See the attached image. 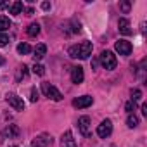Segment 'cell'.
<instances>
[{
	"instance_id": "obj_4",
	"label": "cell",
	"mask_w": 147,
	"mask_h": 147,
	"mask_svg": "<svg viewBox=\"0 0 147 147\" xmlns=\"http://www.w3.org/2000/svg\"><path fill=\"white\" fill-rule=\"evenodd\" d=\"M111 131H113V123H111V119H104V121L97 126V135H99L100 138L109 137Z\"/></svg>"
},
{
	"instance_id": "obj_2",
	"label": "cell",
	"mask_w": 147,
	"mask_h": 147,
	"mask_svg": "<svg viewBox=\"0 0 147 147\" xmlns=\"http://www.w3.org/2000/svg\"><path fill=\"white\" fill-rule=\"evenodd\" d=\"M99 61H100V64H102L104 69H114L116 64H118V59H116V55L111 50H104L99 55Z\"/></svg>"
},
{
	"instance_id": "obj_27",
	"label": "cell",
	"mask_w": 147,
	"mask_h": 147,
	"mask_svg": "<svg viewBox=\"0 0 147 147\" xmlns=\"http://www.w3.org/2000/svg\"><path fill=\"white\" fill-rule=\"evenodd\" d=\"M142 114L147 116V104H142Z\"/></svg>"
},
{
	"instance_id": "obj_1",
	"label": "cell",
	"mask_w": 147,
	"mask_h": 147,
	"mask_svg": "<svg viewBox=\"0 0 147 147\" xmlns=\"http://www.w3.org/2000/svg\"><path fill=\"white\" fill-rule=\"evenodd\" d=\"M92 43L90 42H82L78 45H71L67 54L73 57V59H87L90 54H92Z\"/></svg>"
},
{
	"instance_id": "obj_31",
	"label": "cell",
	"mask_w": 147,
	"mask_h": 147,
	"mask_svg": "<svg viewBox=\"0 0 147 147\" xmlns=\"http://www.w3.org/2000/svg\"><path fill=\"white\" fill-rule=\"evenodd\" d=\"M11 147H18V145H11Z\"/></svg>"
},
{
	"instance_id": "obj_11",
	"label": "cell",
	"mask_w": 147,
	"mask_h": 147,
	"mask_svg": "<svg viewBox=\"0 0 147 147\" xmlns=\"http://www.w3.org/2000/svg\"><path fill=\"white\" fill-rule=\"evenodd\" d=\"M61 145H62V147H78L76 142H75V138H73V133H71L69 130L62 135V138H61Z\"/></svg>"
},
{
	"instance_id": "obj_3",
	"label": "cell",
	"mask_w": 147,
	"mask_h": 147,
	"mask_svg": "<svg viewBox=\"0 0 147 147\" xmlns=\"http://www.w3.org/2000/svg\"><path fill=\"white\" fill-rule=\"evenodd\" d=\"M42 90H43V94H45L49 99H52V100H61V99H62V94H61L54 85H50V83H47V82L42 83Z\"/></svg>"
},
{
	"instance_id": "obj_18",
	"label": "cell",
	"mask_w": 147,
	"mask_h": 147,
	"mask_svg": "<svg viewBox=\"0 0 147 147\" xmlns=\"http://www.w3.org/2000/svg\"><path fill=\"white\" fill-rule=\"evenodd\" d=\"M126 125H128L130 128H135V126L138 125V118H137L135 114H128V118H126Z\"/></svg>"
},
{
	"instance_id": "obj_8",
	"label": "cell",
	"mask_w": 147,
	"mask_h": 147,
	"mask_svg": "<svg viewBox=\"0 0 147 147\" xmlns=\"http://www.w3.org/2000/svg\"><path fill=\"white\" fill-rule=\"evenodd\" d=\"M83 78H85V75H83V67L82 66H75V67H71V82L73 83H82L83 82Z\"/></svg>"
},
{
	"instance_id": "obj_20",
	"label": "cell",
	"mask_w": 147,
	"mask_h": 147,
	"mask_svg": "<svg viewBox=\"0 0 147 147\" xmlns=\"http://www.w3.org/2000/svg\"><path fill=\"white\" fill-rule=\"evenodd\" d=\"M130 9H131V2H128V0H126V2H121V4H119V11H123L125 14L130 12Z\"/></svg>"
},
{
	"instance_id": "obj_12",
	"label": "cell",
	"mask_w": 147,
	"mask_h": 147,
	"mask_svg": "<svg viewBox=\"0 0 147 147\" xmlns=\"http://www.w3.org/2000/svg\"><path fill=\"white\" fill-rule=\"evenodd\" d=\"M118 28H119V33L121 35H125V36L131 35V28H130V21L128 19H119L118 21Z\"/></svg>"
},
{
	"instance_id": "obj_14",
	"label": "cell",
	"mask_w": 147,
	"mask_h": 147,
	"mask_svg": "<svg viewBox=\"0 0 147 147\" xmlns=\"http://www.w3.org/2000/svg\"><path fill=\"white\" fill-rule=\"evenodd\" d=\"M23 11H24V5H23V2H19V0L11 5V14H14V16H19Z\"/></svg>"
},
{
	"instance_id": "obj_21",
	"label": "cell",
	"mask_w": 147,
	"mask_h": 147,
	"mask_svg": "<svg viewBox=\"0 0 147 147\" xmlns=\"http://www.w3.org/2000/svg\"><path fill=\"white\" fill-rule=\"evenodd\" d=\"M140 99H142V92H140L138 88L131 90V100H133V102H138Z\"/></svg>"
},
{
	"instance_id": "obj_16",
	"label": "cell",
	"mask_w": 147,
	"mask_h": 147,
	"mask_svg": "<svg viewBox=\"0 0 147 147\" xmlns=\"http://www.w3.org/2000/svg\"><path fill=\"white\" fill-rule=\"evenodd\" d=\"M9 28H11V21H9V18L0 16V33L5 31V30H9Z\"/></svg>"
},
{
	"instance_id": "obj_19",
	"label": "cell",
	"mask_w": 147,
	"mask_h": 147,
	"mask_svg": "<svg viewBox=\"0 0 147 147\" xmlns=\"http://www.w3.org/2000/svg\"><path fill=\"white\" fill-rule=\"evenodd\" d=\"M33 73H35V75H38V76H43L45 75V67L42 64H35L33 66Z\"/></svg>"
},
{
	"instance_id": "obj_7",
	"label": "cell",
	"mask_w": 147,
	"mask_h": 147,
	"mask_svg": "<svg viewBox=\"0 0 147 147\" xmlns=\"http://www.w3.org/2000/svg\"><path fill=\"white\" fill-rule=\"evenodd\" d=\"M7 102L16 109V111H23L24 109V102L21 97H18L16 94H7Z\"/></svg>"
},
{
	"instance_id": "obj_17",
	"label": "cell",
	"mask_w": 147,
	"mask_h": 147,
	"mask_svg": "<svg viewBox=\"0 0 147 147\" xmlns=\"http://www.w3.org/2000/svg\"><path fill=\"white\" fill-rule=\"evenodd\" d=\"M18 52H19L21 55H26V54H30V52H31V47H30L26 42H23V43H19V45H18Z\"/></svg>"
},
{
	"instance_id": "obj_6",
	"label": "cell",
	"mask_w": 147,
	"mask_h": 147,
	"mask_svg": "<svg viewBox=\"0 0 147 147\" xmlns=\"http://www.w3.org/2000/svg\"><path fill=\"white\" fill-rule=\"evenodd\" d=\"M49 145H52V137L49 133H42L31 142V147H49Z\"/></svg>"
},
{
	"instance_id": "obj_5",
	"label": "cell",
	"mask_w": 147,
	"mask_h": 147,
	"mask_svg": "<svg viewBox=\"0 0 147 147\" xmlns=\"http://www.w3.org/2000/svg\"><path fill=\"white\" fill-rule=\"evenodd\" d=\"M114 49L119 55H130L131 54V43L126 42V40H118L114 43Z\"/></svg>"
},
{
	"instance_id": "obj_24",
	"label": "cell",
	"mask_w": 147,
	"mask_h": 147,
	"mask_svg": "<svg viewBox=\"0 0 147 147\" xmlns=\"http://www.w3.org/2000/svg\"><path fill=\"white\" fill-rule=\"evenodd\" d=\"M126 111H128L130 114H131V113L135 111V102H133V100H130V102H126Z\"/></svg>"
},
{
	"instance_id": "obj_30",
	"label": "cell",
	"mask_w": 147,
	"mask_h": 147,
	"mask_svg": "<svg viewBox=\"0 0 147 147\" xmlns=\"http://www.w3.org/2000/svg\"><path fill=\"white\" fill-rule=\"evenodd\" d=\"M2 64H5V59H4L2 55H0V66H2Z\"/></svg>"
},
{
	"instance_id": "obj_29",
	"label": "cell",
	"mask_w": 147,
	"mask_h": 147,
	"mask_svg": "<svg viewBox=\"0 0 147 147\" xmlns=\"http://www.w3.org/2000/svg\"><path fill=\"white\" fill-rule=\"evenodd\" d=\"M9 4H5V2H0V9H4V7H7Z\"/></svg>"
},
{
	"instance_id": "obj_23",
	"label": "cell",
	"mask_w": 147,
	"mask_h": 147,
	"mask_svg": "<svg viewBox=\"0 0 147 147\" xmlns=\"http://www.w3.org/2000/svg\"><path fill=\"white\" fill-rule=\"evenodd\" d=\"M7 42H9V36L5 33H0V47H5Z\"/></svg>"
},
{
	"instance_id": "obj_22",
	"label": "cell",
	"mask_w": 147,
	"mask_h": 147,
	"mask_svg": "<svg viewBox=\"0 0 147 147\" xmlns=\"http://www.w3.org/2000/svg\"><path fill=\"white\" fill-rule=\"evenodd\" d=\"M26 69H28V67H26V66H24V64H23V66H21V67H19V71H18V80H21V76H23V78H24V76H26V73H28V71H26Z\"/></svg>"
},
{
	"instance_id": "obj_15",
	"label": "cell",
	"mask_w": 147,
	"mask_h": 147,
	"mask_svg": "<svg viewBox=\"0 0 147 147\" xmlns=\"http://www.w3.org/2000/svg\"><path fill=\"white\" fill-rule=\"evenodd\" d=\"M26 33H28L30 36H36V35L40 33V24H38V23H31V24L28 26Z\"/></svg>"
},
{
	"instance_id": "obj_9",
	"label": "cell",
	"mask_w": 147,
	"mask_h": 147,
	"mask_svg": "<svg viewBox=\"0 0 147 147\" xmlns=\"http://www.w3.org/2000/svg\"><path fill=\"white\" fill-rule=\"evenodd\" d=\"M92 102H94V99H92L90 95H82V97H78V99L73 100V106L78 107V109H83V107L92 106Z\"/></svg>"
},
{
	"instance_id": "obj_26",
	"label": "cell",
	"mask_w": 147,
	"mask_h": 147,
	"mask_svg": "<svg viewBox=\"0 0 147 147\" xmlns=\"http://www.w3.org/2000/svg\"><path fill=\"white\" fill-rule=\"evenodd\" d=\"M42 9H43V11H49V9H50V4H49V2H43V4H42Z\"/></svg>"
},
{
	"instance_id": "obj_28",
	"label": "cell",
	"mask_w": 147,
	"mask_h": 147,
	"mask_svg": "<svg viewBox=\"0 0 147 147\" xmlns=\"http://www.w3.org/2000/svg\"><path fill=\"white\" fill-rule=\"evenodd\" d=\"M26 14H28V16H31V14H33V9H31V7H30V9H26Z\"/></svg>"
},
{
	"instance_id": "obj_13",
	"label": "cell",
	"mask_w": 147,
	"mask_h": 147,
	"mask_svg": "<svg viewBox=\"0 0 147 147\" xmlns=\"http://www.w3.org/2000/svg\"><path fill=\"white\" fill-rule=\"evenodd\" d=\"M45 52H47V47H45V43H38L36 47H35V50H33V57H35V61H40L43 55H45Z\"/></svg>"
},
{
	"instance_id": "obj_25",
	"label": "cell",
	"mask_w": 147,
	"mask_h": 147,
	"mask_svg": "<svg viewBox=\"0 0 147 147\" xmlns=\"http://www.w3.org/2000/svg\"><path fill=\"white\" fill-rule=\"evenodd\" d=\"M36 100H38V90L31 88V102H36Z\"/></svg>"
},
{
	"instance_id": "obj_10",
	"label": "cell",
	"mask_w": 147,
	"mask_h": 147,
	"mask_svg": "<svg viewBox=\"0 0 147 147\" xmlns=\"http://www.w3.org/2000/svg\"><path fill=\"white\" fill-rule=\"evenodd\" d=\"M78 128H80V131H82L85 137H88V135H90V118H88V116H82V118L78 119Z\"/></svg>"
}]
</instances>
